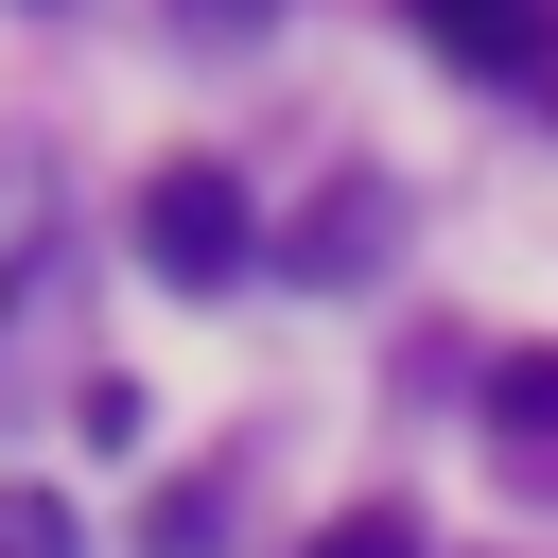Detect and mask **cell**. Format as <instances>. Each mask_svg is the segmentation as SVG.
Returning a JSON list of instances; mask_svg holds the SVG:
<instances>
[{
    "mask_svg": "<svg viewBox=\"0 0 558 558\" xmlns=\"http://www.w3.org/2000/svg\"><path fill=\"white\" fill-rule=\"evenodd\" d=\"M52 209H70V192H52V157H0V314H17V279L52 262Z\"/></svg>",
    "mask_w": 558,
    "mask_h": 558,
    "instance_id": "3",
    "label": "cell"
},
{
    "mask_svg": "<svg viewBox=\"0 0 558 558\" xmlns=\"http://www.w3.org/2000/svg\"><path fill=\"white\" fill-rule=\"evenodd\" d=\"M0 558H87V541H70V506H52V488H0Z\"/></svg>",
    "mask_w": 558,
    "mask_h": 558,
    "instance_id": "5",
    "label": "cell"
},
{
    "mask_svg": "<svg viewBox=\"0 0 558 558\" xmlns=\"http://www.w3.org/2000/svg\"><path fill=\"white\" fill-rule=\"evenodd\" d=\"M488 401H506V436H523V453H558V349H506V366H488Z\"/></svg>",
    "mask_w": 558,
    "mask_h": 558,
    "instance_id": "4",
    "label": "cell"
},
{
    "mask_svg": "<svg viewBox=\"0 0 558 558\" xmlns=\"http://www.w3.org/2000/svg\"><path fill=\"white\" fill-rule=\"evenodd\" d=\"M314 558H436V541H418V523H401V506H349V523H331V541H314Z\"/></svg>",
    "mask_w": 558,
    "mask_h": 558,
    "instance_id": "6",
    "label": "cell"
},
{
    "mask_svg": "<svg viewBox=\"0 0 558 558\" xmlns=\"http://www.w3.org/2000/svg\"><path fill=\"white\" fill-rule=\"evenodd\" d=\"M209 17H279V0H209Z\"/></svg>",
    "mask_w": 558,
    "mask_h": 558,
    "instance_id": "7",
    "label": "cell"
},
{
    "mask_svg": "<svg viewBox=\"0 0 558 558\" xmlns=\"http://www.w3.org/2000/svg\"><path fill=\"white\" fill-rule=\"evenodd\" d=\"M140 262H157V279H192V296H227V279L262 262V209H244V174H209V157L140 174Z\"/></svg>",
    "mask_w": 558,
    "mask_h": 558,
    "instance_id": "1",
    "label": "cell"
},
{
    "mask_svg": "<svg viewBox=\"0 0 558 558\" xmlns=\"http://www.w3.org/2000/svg\"><path fill=\"white\" fill-rule=\"evenodd\" d=\"M401 17H418L453 70H523V52H541V17H523V0H401Z\"/></svg>",
    "mask_w": 558,
    "mask_h": 558,
    "instance_id": "2",
    "label": "cell"
}]
</instances>
